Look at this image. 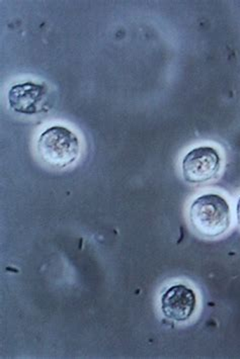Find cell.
Instances as JSON below:
<instances>
[{
  "label": "cell",
  "instance_id": "obj_1",
  "mask_svg": "<svg viewBox=\"0 0 240 359\" xmlns=\"http://www.w3.org/2000/svg\"><path fill=\"white\" fill-rule=\"evenodd\" d=\"M189 217L192 227L199 234L208 238L221 236L232 224L227 201L216 194L198 196L189 207Z\"/></svg>",
  "mask_w": 240,
  "mask_h": 359
},
{
  "label": "cell",
  "instance_id": "obj_2",
  "mask_svg": "<svg viewBox=\"0 0 240 359\" xmlns=\"http://www.w3.org/2000/svg\"><path fill=\"white\" fill-rule=\"evenodd\" d=\"M38 153L48 165L66 168L74 163L79 156V140L67 128L54 126L41 134Z\"/></svg>",
  "mask_w": 240,
  "mask_h": 359
},
{
  "label": "cell",
  "instance_id": "obj_3",
  "mask_svg": "<svg viewBox=\"0 0 240 359\" xmlns=\"http://www.w3.org/2000/svg\"><path fill=\"white\" fill-rule=\"evenodd\" d=\"M221 168V157L211 146L194 148L182 159V172L189 184H204L213 180Z\"/></svg>",
  "mask_w": 240,
  "mask_h": 359
},
{
  "label": "cell",
  "instance_id": "obj_4",
  "mask_svg": "<svg viewBox=\"0 0 240 359\" xmlns=\"http://www.w3.org/2000/svg\"><path fill=\"white\" fill-rule=\"evenodd\" d=\"M47 95L44 84L24 82L9 89L8 102L17 113L32 116L46 111Z\"/></svg>",
  "mask_w": 240,
  "mask_h": 359
},
{
  "label": "cell",
  "instance_id": "obj_5",
  "mask_svg": "<svg viewBox=\"0 0 240 359\" xmlns=\"http://www.w3.org/2000/svg\"><path fill=\"white\" fill-rule=\"evenodd\" d=\"M161 311L164 317L175 322H185L195 312V292L182 283L171 285L162 294Z\"/></svg>",
  "mask_w": 240,
  "mask_h": 359
},
{
  "label": "cell",
  "instance_id": "obj_6",
  "mask_svg": "<svg viewBox=\"0 0 240 359\" xmlns=\"http://www.w3.org/2000/svg\"><path fill=\"white\" fill-rule=\"evenodd\" d=\"M236 218L237 222H239V225L240 226V196L236 203Z\"/></svg>",
  "mask_w": 240,
  "mask_h": 359
}]
</instances>
